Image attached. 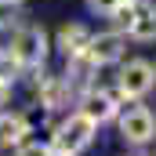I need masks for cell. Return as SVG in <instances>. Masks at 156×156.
Returning <instances> with one entry per match:
<instances>
[{
  "instance_id": "obj_4",
  "label": "cell",
  "mask_w": 156,
  "mask_h": 156,
  "mask_svg": "<svg viewBox=\"0 0 156 156\" xmlns=\"http://www.w3.org/2000/svg\"><path fill=\"white\" fill-rule=\"evenodd\" d=\"M120 116V134H123V142L127 145H149L156 138V116L149 105H142L138 98H134V105H127Z\"/></svg>"
},
{
  "instance_id": "obj_13",
  "label": "cell",
  "mask_w": 156,
  "mask_h": 156,
  "mask_svg": "<svg viewBox=\"0 0 156 156\" xmlns=\"http://www.w3.org/2000/svg\"><path fill=\"white\" fill-rule=\"evenodd\" d=\"M18 22V0H0V29H11Z\"/></svg>"
},
{
  "instance_id": "obj_1",
  "label": "cell",
  "mask_w": 156,
  "mask_h": 156,
  "mask_svg": "<svg viewBox=\"0 0 156 156\" xmlns=\"http://www.w3.org/2000/svg\"><path fill=\"white\" fill-rule=\"evenodd\" d=\"M7 47H11V55L18 58L22 69H44V58L51 51V40H47V33L40 26H18Z\"/></svg>"
},
{
  "instance_id": "obj_15",
  "label": "cell",
  "mask_w": 156,
  "mask_h": 156,
  "mask_svg": "<svg viewBox=\"0 0 156 156\" xmlns=\"http://www.w3.org/2000/svg\"><path fill=\"white\" fill-rule=\"evenodd\" d=\"M120 0H87V7L91 11H98V15H113V7H116Z\"/></svg>"
},
{
  "instance_id": "obj_2",
  "label": "cell",
  "mask_w": 156,
  "mask_h": 156,
  "mask_svg": "<svg viewBox=\"0 0 156 156\" xmlns=\"http://www.w3.org/2000/svg\"><path fill=\"white\" fill-rule=\"evenodd\" d=\"M94 131H98V123H91L83 113H69V116L55 127L51 149H55V153H83V149L94 142Z\"/></svg>"
},
{
  "instance_id": "obj_3",
  "label": "cell",
  "mask_w": 156,
  "mask_h": 156,
  "mask_svg": "<svg viewBox=\"0 0 156 156\" xmlns=\"http://www.w3.org/2000/svg\"><path fill=\"white\" fill-rule=\"evenodd\" d=\"M153 87H156V69H153V62L134 58V62H127V66L120 69L113 91H116L120 102H134V98H145Z\"/></svg>"
},
{
  "instance_id": "obj_5",
  "label": "cell",
  "mask_w": 156,
  "mask_h": 156,
  "mask_svg": "<svg viewBox=\"0 0 156 156\" xmlns=\"http://www.w3.org/2000/svg\"><path fill=\"white\" fill-rule=\"evenodd\" d=\"M76 113H83V116L91 120V123H109V120L120 113V98H116V91H105V87H83L80 91V98H76Z\"/></svg>"
},
{
  "instance_id": "obj_21",
  "label": "cell",
  "mask_w": 156,
  "mask_h": 156,
  "mask_svg": "<svg viewBox=\"0 0 156 156\" xmlns=\"http://www.w3.org/2000/svg\"><path fill=\"white\" fill-rule=\"evenodd\" d=\"M153 69H156V66H153Z\"/></svg>"
},
{
  "instance_id": "obj_18",
  "label": "cell",
  "mask_w": 156,
  "mask_h": 156,
  "mask_svg": "<svg viewBox=\"0 0 156 156\" xmlns=\"http://www.w3.org/2000/svg\"><path fill=\"white\" fill-rule=\"evenodd\" d=\"M120 4H131V0H120Z\"/></svg>"
},
{
  "instance_id": "obj_14",
  "label": "cell",
  "mask_w": 156,
  "mask_h": 156,
  "mask_svg": "<svg viewBox=\"0 0 156 156\" xmlns=\"http://www.w3.org/2000/svg\"><path fill=\"white\" fill-rule=\"evenodd\" d=\"M15 149H18L15 156H51V153H55L47 142H18Z\"/></svg>"
},
{
  "instance_id": "obj_20",
  "label": "cell",
  "mask_w": 156,
  "mask_h": 156,
  "mask_svg": "<svg viewBox=\"0 0 156 156\" xmlns=\"http://www.w3.org/2000/svg\"><path fill=\"white\" fill-rule=\"evenodd\" d=\"M138 156H142V153H138Z\"/></svg>"
},
{
  "instance_id": "obj_19",
  "label": "cell",
  "mask_w": 156,
  "mask_h": 156,
  "mask_svg": "<svg viewBox=\"0 0 156 156\" xmlns=\"http://www.w3.org/2000/svg\"><path fill=\"white\" fill-rule=\"evenodd\" d=\"M18 4H22V0H18Z\"/></svg>"
},
{
  "instance_id": "obj_12",
  "label": "cell",
  "mask_w": 156,
  "mask_h": 156,
  "mask_svg": "<svg viewBox=\"0 0 156 156\" xmlns=\"http://www.w3.org/2000/svg\"><path fill=\"white\" fill-rule=\"evenodd\" d=\"M15 76H22V66L11 55V47H0V80H11L15 83Z\"/></svg>"
},
{
  "instance_id": "obj_10",
  "label": "cell",
  "mask_w": 156,
  "mask_h": 156,
  "mask_svg": "<svg viewBox=\"0 0 156 156\" xmlns=\"http://www.w3.org/2000/svg\"><path fill=\"white\" fill-rule=\"evenodd\" d=\"M94 62H91V55L83 51V55H73V58H66V83L69 87H91V76H94Z\"/></svg>"
},
{
  "instance_id": "obj_9",
  "label": "cell",
  "mask_w": 156,
  "mask_h": 156,
  "mask_svg": "<svg viewBox=\"0 0 156 156\" xmlns=\"http://www.w3.org/2000/svg\"><path fill=\"white\" fill-rule=\"evenodd\" d=\"M91 29L83 26V22H69V26H62L58 29V51L66 55V58H73V55H83L87 51V44H91Z\"/></svg>"
},
{
  "instance_id": "obj_7",
  "label": "cell",
  "mask_w": 156,
  "mask_h": 156,
  "mask_svg": "<svg viewBox=\"0 0 156 156\" xmlns=\"http://www.w3.org/2000/svg\"><path fill=\"white\" fill-rule=\"evenodd\" d=\"M33 87H37V98H40V105H44L47 113L66 109L69 98H73V87L66 83V76H44V73H40V76L33 80Z\"/></svg>"
},
{
  "instance_id": "obj_11",
  "label": "cell",
  "mask_w": 156,
  "mask_h": 156,
  "mask_svg": "<svg viewBox=\"0 0 156 156\" xmlns=\"http://www.w3.org/2000/svg\"><path fill=\"white\" fill-rule=\"evenodd\" d=\"M29 134V123L22 113H0V145H18L26 142Z\"/></svg>"
},
{
  "instance_id": "obj_6",
  "label": "cell",
  "mask_w": 156,
  "mask_h": 156,
  "mask_svg": "<svg viewBox=\"0 0 156 156\" xmlns=\"http://www.w3.org/2000/svg\"><path fill=\"white\" fill-rule=\"evenodd\" d=\"M123 51H127V33H120V29L98 33L87 44V55H91L94 66H116L120 58H123Z\"/></svg>"
},
{
  "instance_id": "obj_17",
  "label": "cell",
  "mask_w": 156,
  "mask_h": 156,
  "mask_svg": "<svg viewBox=\"0 0 156 156\" xmlns=\"http://www.w3.org/2000/svg\"><path fill=\"white\" fill-rule=\"evenodd\" d=\"M51 156H76V153H51Z\"/></svg>"
},
{
  "instance_id": "obj_16",
  "label": "cell",
  "mask_w": 156,
  "mask_h": 156,
  "mask_svg": "<svg viewBox=\"0 0 156 156\" xmlns=\"http://www.w3.org/2000/svg\"><path fill=\"white\" fill-rule=\"evenodd\" d=\"M11 102V80H0V105Z\"/></svg>"
},
{
  "instance_id": "obj_8",
  "label": "cell",
  "mask_w": 156,
  "mask_h": 156,
  "mask_svg": "<svg viewBox=\"0 0 156 156\" xmlns=\"http://www.w3.org/2000/svg\"><path fill=\"white\" fill-rule=\"evenodd\" d=\"M127 37L138 40V44H153L156 40V4H149V0H131Z\"/></svg>"
}]
</instances>
